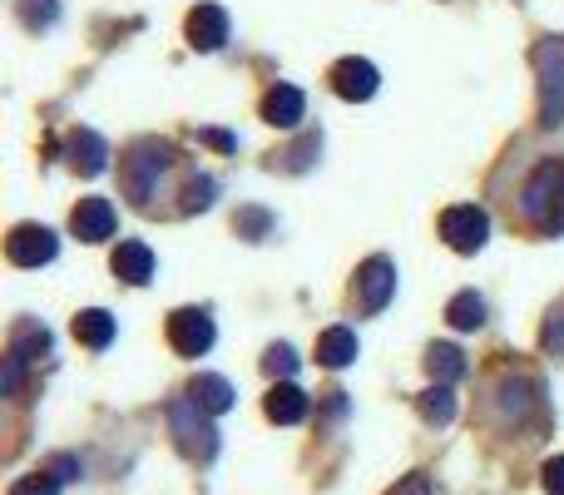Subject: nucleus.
Returning a JSON list of instances; mask_svg holds the SVG:
<instances>
[{"mask_svg":"<svg viewBox=\"0 0 564 495\" xmlns=\"http://www.w3.org/2000/svg\"><path fill=\"white\" fill-rule=\"evenodd\" d=\"M520 214L535 234H564V159H545L520 189Z\"/></svg>","mask_w":564,"mask_h":495,"instance_id":"nucleus-1","label":"nucleus"},{"mask_svg":"<svg viewBox=\"0 0 564 495\" xmlns=\"http://www.w3.org/2000/svg\"><path fill=\"white\" fill-rule=\"evenodd\" d=\"M169 164H174V149L159 144V139H139V144L124 154V164H119V174H124V194L134 198L139 208H149L154 194H159V179L169 174Z\"/></svg>","mask_w":564,"mask_h":495,"instance_id":"nucleus-2","label":"nucleus"},{"mask_svg":"<svg viewBox=\"0 0 564 495\" xmlns=\"http://www.w3.org/2000/svg\"><path fill=\"white\" fill-rule=\"evenodd\" d=\"M214 411H204L194 397L188 401H169V431H174L178 451H184L188 461H214L218 456V431H214Z\"/></svg>","mask_w":564,"mask_h":495,"instance_id":"nucleus-3","label":"nucleus"},{"mask_svg":"<svg viewBox=\"0 0 564 495\" xmlns=\"http://www.w3.org/2000/svg\"><path fill=\"white\" fill-rule=\"evenodd\" d=\"M535 75H540V125L555 129L564 119V35H550L535 45Z\"/></svg>","mask_w":564,"mask_h":495,"instance_id":"nucleus-4","label":"nucleus"},{"mask_svg":"<svg viewBox=\"0 0 564 495\" xmlns=\"http://www.w3.org/2000/svg\"><path fill=\"white\" fill-rule=\"evenodd\" d=\"M441 238H446L456 252H480L490 238V214L476 204H456L441 214Z\"/></svg>","mask_w":564,"mask_h":495,"instance_id":"nucleus-5","label":"nucleus"},{"mask_svg":"<svg viewBox=\"0 0 564 495\" xmlns=\"http://www.w3.org/2000/svg\"><path fill=\"white\" fill-rule=\"evenodd\" d=\"M391 298H397V262L377 252V258H367L357 268V302H361V312H367V318H377Z\"/></svg>","mask_w":564,"mask_h":495,"instance_id":"nucleus-6","label":"nucleus"},{"mask_svg":"<svg viewBox=\"0 0 564 495\" xmlns=\"http://www.w3.org/2000/svg\"><path fill=\"white\" fill-rule=\"evenodd\" d=\"M169 342H174L178 357H204L214 347V318L204 308H178L169 318Z\"/></svg>","mask_w":564,"mask_h":495,"instance_id":"nucleus-7","label":"nucleus"},{"mask_svg":"<svg viewBox=\"0 0 564 495\" xmlns=\"http://www.w3.org/2000/svg\"><path fill=\"white\" fill-rule=\"evenodd\" d=\"M55 252H59V238L40 224H20V228H10V238H6V258L15 262V268H45Z\"/></svg>","mask_w":564,"mask_h":495,"instance_id":"nucleus-8","label":"nucleus"},{"mask_svg":"<svg viewBox=\"0 0 564 495\" xmlns=\"http://www.w3.org/2000/svg\"><path fill=\"white\" fill-rule=\"evenodd\" d=\"M327 79H332V89H337L347 105H361V99H371V95H377V85H381L377 65H371V60H357V55L337 60Z\"/></svg>","mask_w":564,"mask_h":495,"instance_id":"nucleus-9","label":"nucleus"},{"mask_svg":"<svg viewBox=\"0 0 564 495\" xmlns=\"http://www.w3.org/2000/svg\"><path fill=\"white\" fill-rule=\"evenodd\" d=\"M69 228H75L79 244H105V238H115V204L109 198H79Z\"/></svg>","mask_w":564,"mask_h":495,"instance_id":"nucleus-10","label":"nucleus"},{"mask_svg":"<svg viewBox=\"0 0 564 495\" xmlns=\"http://www.w3.org/2000/svg\"><path fill=\"white\" fill-rule=\"evenodd\" d=\"M224 40H228V10L214 6V0H204V6L188 15V45H194L198 55H214Z\"/></svg>","mask_w":564,"mask_h":495,"instance_id":"nucleus-11","label":"nucleus"},{"mask_svg":"<svg viewBox=\"0 0 564 495\" xmlns=\"http://www.w3.org/2000/svg\"><path fill=\"white\" fill-rule=\"evenodd\" d=\"M65 154H69V164H75V174H85V179H95L109 169V144L95 134V129H75Z\"/></svg>","mask_w":564,"mask_h":495,"instance_id":"nucleus-12","label":"nucleus"},{"mask_svg":"<svg viewBox=\"0 0 564 495\" xmlns=\"http://www.w3.org/2000/svg\"><path fill=\"white\" fill-rule=\"evenodd\" d=\"M302 109H307V99H302L297 85H273L263 95V119L273 129H297L302 125Z\"/></svg>","mask_w":564,"mask_h":495,"instance_id":"nucleus-13","label":"nucleus"},{"mask_svg":"<svg viewBox=\"0 0 564 495\" xmlns=\"http://www.w3.org/2000/svg\"><path fill=\"white\" fill-rule=\"evenodd\" d=\"M115 278H124L129 288H144V282L154 278V252H149V244L124 238V244L115 248Z\"/></svg>","mask_w":564,"mask_h":495,"instance_id":"nucleus-14","label":"nucleus"},{"mask_svg":"<svg viewBox=\"0 0 564 495\" xmlns=\"http://www.w3.org/2000/svg\"><path fill=\"white\" fill-rule=\"evenodd\" d=\"M263 411H268V421H278V427H297V421L307 417V397H302V387H292V381H278V387L268 391Z\"/></svg>","mask_w":564,"mask_h":495,"instance_id":"nucleus-15","label":"nucleus"},{"mask_svg":"<svg viewBox=\"0 0 564 495\" xmlns=\"http://www.w3.org/2000/svg\"><path fill=\"white\" fill-rule=\"evenodd\" d=\"M317 362L322 367H332V372L351 367V362H357V332L351 327H327L317 337Z\"/></svg>","mask_w":564,"mask_h":495,"instance_id":"nucleus-16","label":"nucleus"},{"mask_svg":"<svg viewBox=\"0 0 564 495\" xmlns=\"http://www.w3.org/2000/svg\"><path fill=\"white\" fill-rule=\"evenodd\" d=\"M416 411L426 427H451V417H456V391H451V381H436V387L421 391Z\"/></svg>","mask_w":564,"mask_h":495,"instance_id":"nucleus-17","label":"nucleus"},{"mask_svg":"<svg viewBox=\"0 0 564 495\" xmlns=\"http://www.w3.org/2000/svg\"><path fill=\"white\" fill-rule=\"evenodd\" d=\"M446 322L456 332H480L486 327V298H480V292H456V298L446 302Z\"/></svg>","mask_w":564,"mask_h":495,"instance_id":"nucleus-18","label":"nucleus"},{"mask_svg":"<svg viewBox=\"0 0 564 495\" xmlns=\"http://www.w3.org/2000/svg\"><path fill=\"white\" fill-rule=\"evenodd\" d=\"M75 337L85 342L89 352H105L109 342H115V318H109L105 308H85V312L75 318Z\"/></svg>","mask_w":564,"mask_h":495,"instance_id":"nucleus-19","label":"nucleus"},{"mask_svg":"<svg viewBox=\"0 0 564 495\" xmlns=\"http://www.w3.org/2000/svg\"><path fill=\"white\" fill-rule=\"evenodd\" d=\"M194 401L218 417V411L234 407V387H228L224 377H214V372H204V377H194Z\"/></svg>","mask_w":564,"mask_h":495,"instance_id":"nucleus-20","label":"nucleus"},{"mask_svg":"<svg viewBox=\"0 0 564 495\" xmlns=\"http://www.w3.org/2000/svg\"><path fill=\"white\" fill-rule=\"evenodd\" d=\"M426 372L436 381H456V377H466V357H460L451 342H436V347L426 352Z\"/></svg>","mask_w":564,"mask_h":495,"instance_id":"nucleus-21","label":"nucleus"},{"mask_svg":"<svg viewBox=\"0 0 564 495\" xmlns=\"http://www.w3.org/2000/svg\"><path fill=\"white\" fill-rule=\"evenodd\" d=\"M10 352H20V357H45L50 352V332L45 327H35V322H20L15 327V337H10Z\"/></svg>","mask_w":564,"mask_h":495,"instance_id":"nucleus-22","label":"nucleus"},{"mask_svg":"<svg viewBox=\"0 0 564 495\" xmlns=\"http://www.w3.org/2000/svg\"><path fill=\"white\" fill-rule=\"evenodd\" d=\"M500 411H506V417H525V411H530V381L525 377H506V381H500Z\"/></svg>","mask_w":564,"mask_h":495,"instance_id":"nucleus-23","label":"nucleus"},{"mask_svg":"<svg viewBox=\"0 0 564 495\" xmlns=\"http://www.w3.org/2000/svg\"><path fill=\"white\" fill-rule=\"evenodd\" d=\"M10 495H59V476L55 471H30V476H20L15 486H10Z\"/></svg>","mask_w":564,"mask_h":495,"instance_id":"nucleus-24","label":"nucleus"},{"mask_svg":"<svg viewBox=\"0 0 564 495\" xmlns=\"http://www.w3.org/2000/svg\"><path fill=\"white\" fill-rule=\"evenodd\" d=\"M540 342H545V352L550 357H560L564 362V298L550 308V318H545V332H540Z\"/></svg>","mask_w":564,"mask_h":495,"instance_id":"nucleus-25","label":"nucleus"},{"mask_svg":"<svg viewBox=\"0 0 564 495\" xmlns=\"http://www.w3.org/2000/svg\"><path fill=\"white\" fill-rule=\"evenodd\" d=\"M214 194H218V184H214L208 174L188 179V189H184V214H198V208H208V204H214Z\"/></svg>","mask_w":564,"mask_h":495,"instance_id":"nucleus-26","label":"nucleus"},{"mask_svg":"<svg viewBox=\"0 0 564 495\" xmlns=\"http://www.w3.org/2000/svg\"><path fill=\"white\" fill-rule=\"evenodd\" d=\"M263 372H268V377H282V381H288L292 372H297V352H292V347H282V342H278V347H268Z\"/></svg>","mask_w":564,"mask_h":495,"instance_id":"nucleus-27","label":"nucleus"},{"mask_svg":"<svg viewBox=\"0 0 564 495\" xmlns=\"http://www.w3.org/2000/svg\"><path fill=\"white\" fill-rule=\"evenodd\" d=\"M55 15H59V6H55V0H25V6H20V20H25L30 30H40V25H55Z\"/></svg>","mask_w":564,"mask_h":495,"instance_id":"nucleus-28","label":"nucleus"},{"mask_svg":"<svg viewBox=\"0 0 564 495\" xmlns=\"http://www.w3.org/2000/svg\"><path fill=\"white\" fill-rule=\"evenodd\" d=\"M20 387H25V357L6 352V397H20Z\"/></svg>","mask_w":564,"mask_h":495,"instance_id":"nucleus-29","label":"nucleus"},{"mask_svg":"<svg viewBox=\"0 0 564 495\" xmlns=\"http://www.w3.org/2000/svg\"><path fill=\"white\" fill-rule=\"evenodd\" d=\"M238 228H243V234H248V238H263V234H268V228H273V218H268V214H263V208H248V214H243V218H238Z\"/></svg>","mask_w":564,"mask_h":495,"instance_id":"nucleus-30","label":"nucleus"},{"mask_svg":"<svg viewBox=\"0 0 564 495\" xmlns=\"http://www.w3.org/2000/svg\"><path fill=\"white\" fill-rule=\"evenodd\" d=\"M387 495H431V476H421V471H411V476H401L397 486Z\"/></svg>","mask_w":564,"mask_h":495,"instance_id":"nucleus-31","label":"nucleus"},{"mask_svg":"<svg viewBox=\"0 0 564 495\" xmlns=\"http://www.w3.org/2000/svg\"><path fill=\"white\" fill-rule=\"evenodd\" d=\"M545 491L550 495H564V456L545 461Z\"/></svg>","mask_w":564,"mask_h":495,"instance_id":"nucleus-32","label":"nucleus"},{"mask_svg":"<svg viewBox=\"0 0 564 495\" xmlns=\"http://www.w3.org/2000/svg\"><path fill=\"white\" fill-rule=\"evenodd\" d=\"M50 471H55L59 481H75V476H79V471H85V466H79L75 456H55V461H50Z\"/></svg>","mask_w":564,"mask_h":495,"instance_id":"nucleus-33","label":"nucleus"},{"mask_svg":"<svg viewBox=\"0 0 564 495\" xmlns=\"http://www.w3.org/2000/svg\"><path fill=\"white\" fill-rule=\"evenodd\" d=\"M208 144H214V149H234V134H224V129H208Z\"/></svg>","mask_w":564,"mask_h":495,"instance_id":"nucleus-34","label":"nucleus"}]
</instances>
